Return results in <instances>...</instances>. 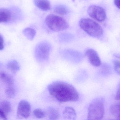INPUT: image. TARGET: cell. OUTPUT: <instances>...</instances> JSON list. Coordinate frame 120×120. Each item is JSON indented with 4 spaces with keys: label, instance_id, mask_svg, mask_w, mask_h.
<instances>
[{
    "label": "cell",
    "instance_id": "cell-1",
    "mask_svg": "<svg viewBox=\"0 0 120 120\" xmlns=\"http://www.w3.org/2000/svg\"><path fill=\"white\" fill-rule=\"evenodd\" d=\"M50 94L60 102H75L78 100L79 94L71 85L62 81H56L48 86Z\"/></svg>",
    "mask_w": 120,
    "mask_h": 120
},
{
    "label": "cell",
    "instance_id": "cell-2",
    "mask_svg": "<svg viewBox=\"0 0 120 120\" xmlns=\"http://www.w3.org/2000/svg\"><path fill=\"white\" fill-rule=\"evenodd\" d=\"M79 24L82 29L92 37L99 38L103 34L101 27L95 21L89 18H82L79 21Z\"/></svg>",
    "mask_w": 120,
    "mask_h": 120
},
{
    "label": "cell",
    "instance_id": "cell-3",
    "mask_svg": "<svg viewBox=\"0 0 120 120\" xmlns=\"http://www.w3.org/2000/svg\"><path fill=\"white\" fill-rule=\"evenodd\" d=\"M104 113V102L102 98H97L91 102L88 109V120H101Z\"/></svg>",
    "mask_w": 120,
    "mask_h": 120
},
{
    "label": "cell",
    "instance_id": "cell-4",
    "mask_svg": "<svg viewBox=\"0 0 120 120\" xmlns=\"http://www.w3.org/2000/svg\"><path fill=\"white\" fill-rule=\"evenodd\" d=\"M46 23L48 27L52 31H60L68 28V23L62 17L53 14L49 15L45 19Z\"/></svg>",
    "mask_w": 120,
    "mask_h": 120
},
{
    "label": "cell",
    "instance_id": "cell-5",
    "mask_svg": "<svg viewBox=\"0 0 120 120\" xmlns=\"http://www.w3.org/2000/svg\"><path fill=\"white\" fill-rule=\"evenodd\" d=\"M51 51V46L47 42H42L38 44L34 50V56L37 60L40 62L47 61Z\"/></svg>",
    "mask_w": 120,
    "mask_h": 120
},
{
    "label": "cell",
    "instance_id": "cell-6",
    "mask_svg": "<svg viewBox=\"0 0 120 120\" xmlns=\"http://www.w3.org/2000/svg\"><path fill=\"white\" fill-rule=\"evenodd\" d=\"M60 55L65 60L73 63H79L83 60L81 53L72 49H64L61 51Z\"/></svg>",
    "mask_w": 120,
    "mask_h": 120
},
{
    "label": "cell",
    "instance_id": "cell-7",
    "mask_svg": "<svg viewBox=\"0 0 120 120\" xmlns=\"http://www.w3.org/2000/svg\"><path fill=\"white\" fill-rule=\"evenodd\" d=\"M87 12L90 17L98 22L104 21L106 18L105 11L99 6H91L88 8Z\"/></svg>",
    "mask_w": 120,
    "mask_h": 120
},
{
    "label": "cell",
    "instance_id": "cell-8",
    "mask_svg": "<svg viewBox=\"0 0 120 120\" xmlns=\"http://www.w3.org/2000/svg\"><path fill=\"white\" fill-rule=\"evenodd\" d=\"M31 112V107L28 101L24 100L21 101L18 104L17 109V116L19 118H27Z\"/></svg>",
    "mask_w": 120,
    "mask_h": 120
},
{
    "label": "cell",
    "instance_id": "cell-9",
    "mask_svg": "<svg viewBox=\"0 0 120 120\" xmlns=\"http://www.w3.org/2000/svg\"><path fill=\"white\" fill-rule=\"evenodd\" d=\"M85 55L90 63L93 66L98 67L101 64V59L97 52L94 49H89L85 52Z\"/></svg>",
    "mask_w": 120,
    "mask_h": 120
},
{
    "label": "cell",
    "instance_id": "cell-10",
    "mask_svg": "<svg viewBox=\"0 0 120 120\" xmlns=\"http://www.w3.org/2000/svg\"><path fill=\"white\" fill-rule=\"evenodd\" d=\"M13 14L9 9L0 8V23L8 22L12 19Z\"/></svg>",
    "mask_w": 120,
    "mask_h": 120
},
{
    "label": "cell",
    "instance_id": "cell-11",
    "mask_svg": "<svg viewBox=\"0 0 120 120\" xmlns=\"http://www.w3.org/2000/svg\"><path fill=\"white\" fill-rule=\"evenodd\" d=\"M34 3L38 8L43 11H46L51 8V5L48 0H34Z\"/></svg>",
    "mask_w": 120,
    "mask_h": 120
},
{
    "label": "cell",
    "instance_id": "cell-12",
    "mask_svg": "<svg viewBox=\"0 0 120 120\" xmlns=\"http://www.w3.org/2000/svg\"><path fill=\"white\" fill-rule=\"evenodd\" d=\"M0 79L3 83L5 84L8 87H14V80L12 77L6 73H0Z\"/></svg>",
    "mask_w": 120,
    "mask_h": 120
},
{
    "label": "cell",
    "instance_id": "cell-13",
    "mask_svg": "<svg viewBox=\"0 0 120 120\" xmlns=\"http://www.w3.org/2000/svg\"><path fill=\"white\" fill-rule=\"evenodd\" d=\"M63 116L66 120H75L76 117L75 111L71 107L66 108L63 111Z\"/></svg>",
    "mask_w": 120,
    "mask_h": 120
},
{
    "label": "cell",
    "instance_id": "cell-14",
    "mask_svg": "<svg viewBox=\"0 0 120 120\" xmlns=\"http://www.w3.org/2000/svg\"><path fill=\"white\" fill-rule=\"evenodd\" d=\"M47 114L49 120H57L59 118V114L57 110L53 107H49L47 109Z\"/></svg>",
    "mask_w": 120,
    "mask_h": 120
},
{
    "label": "cell",
    "instance_id": "cell-15",
    "mask_svg": "<svg viewBox=\"0 0 120 120\" xmlns=\"http://www.w3.org/2000/svg\"><path fill=\"white\" fill-rule=\"evenodd\" d=\"M111 115L117 120H120V104L113 105L110 108Z\"/></svg>",
    "mask_w": 120,
    "mask_h": 120
},
{
    "label": "cell",
    "instance_id": "cell-16",
    "mask_svg": "<svg viewBox=\"0 0 120 120\" xmlns=\"http://www.w3.org/2000/svg\"><path fill=\"white\" fill-rule=\"evenodd\" d=\"M8 69L12 72L15 73L20 70V65L17 61L13 60L9 61L7 63Z\"/></svg>",
    "mask_w": 120,
    "mask_h": 120
},
{
    "label": "cell",
    "instance_id": "cell-17",
    "mask_svg": "<svg viewBox=\"0 0 120 120\" xmlns=\"http://www.w3.org/2000/svg\"><path fill=\"white\" fill-rule=\"evenodd\" d=\"M23 33L28 39L32 40L36 36V31L34 29L27 27L23 30Z\"/></svg>",
    "mask_w": 120,
    "mask_h": 120
},
{
    "label": "cell",
    "instance_id": "cell-18",
    "mask_svg": "<svg viewBox=\"0 0 120 120\" xmlns=\"http://www.w3.org/2000/svg\"><path fill=\"white\" fill-rule=\"evenodd\" d=\"M0 109L6 115H8L11 111V106L10 103L7 101H3L0 103Z\"/></svg>",
    "mask_w": 120,
    "mask_h": 120
},
{
    "label": "cell",
    "instance_id": "cell-19",
    "mask_svg": "<svg viewBox=\"0 0 120 120\" xmlns=\"http://www.w3.org/2000/svg\"><path fill=\"white\" fill-rule=\"evenodd\" d=\"M54 11L56 14L61 15H64L68 14V8L64 6L60 5L56 6L54 8Z\"/></svg>",
    "mask_w": 120,
    "mask_h": 120
},
{
    "label": "cell",
    "instance_id": "cell-20",
    "mask_svg": "<svg viewBox=\"0 0 120 120\" xmlns=\"http://www.w3.org/2000/svg\"><path fill=\"white\" fill-rule=\"evenodd\" d=\"M6 96L9 98H13L15 95V91L14 87L6 88L5 91Z\"/></svg>",
    "mask_w": 120,
    "mask_h": 120
},
{
    "label": "cell",
    "instance_id": "cell-21",
    "mask_svg": "<svg viewBox=\"0 0 120 120\" xmlns=\"http://www.w3.org/2000/svg\"><path fill=\"white\" fill-rule=\"evenodd\" d=\"M34 115L38 118H42L45 116V113L40 109H36L33 112Z\"/></svg>",
    "mask_w": 120,
    "mask_h": 120
},
{
    "label": "cell",
    "instance_id": "cell-22",
    "mask_svg": "<svg viewBox=\"0 0 120 120\" xmlns=\"http://www.w3.org/2000/svg\"><path fill=\"white\" fill-rule=\"evenodd\" d=\"M63 36L61 37V40L63 42H68L71 41L72 39L71 36H68V35H64Z\"/></svg>",
    "mask_w": 120,
    "mask_h": 120
},
{
    "label": "cell",
    "instance_id": "cell-23",
    "mask_svg": "<svg viewBox=\"0 0 120 120\" xmlns=\"http://www.w3.org/2000/svg\"><path fill=\"white\" fill-rule=\"evenodd\" d=\"M114 69H120V61L115 60L113 61Z\"/></svg>",
    "mask_w": 120,
    "mask_h": 120
},
{
    "label": "cell",
    "instance_id": "cell-24",
    "mask_svg": "<svg viewBox=\"0 0 120 120\" xmlns=\"http://www.w3.org/2000/svg\"><path fill=\"white\" fill-rule=\"evenodd\" d=\"M116 99L117 100H120V83L118 86L116 96Z\"/></svg>",
    "mask_w": 120,
    "mask_h": 120
},
{
    "label": "cell",
    "instance_id": "cell-25",
    "mask_svg": "<svg viewBox=\"0 0 120 120\" xmlns=\"http://www.w3.org/2000/svg\"><path fill=\"white\" fill-rule=\"evenodd\" d=\"M0 119L3 120H7L6 115L0 109Z\"/></svg>",
    "mask_w": 120,
    "mask_h": 120
},
{
    "label": "cell",
    "instance_id": "cell-26",
    "mask_svg": "<svg viewBox=\"0 0 120 120\" xmlns=\"http://www.w3.org/2000/svg\"><path fill=\"white\" fill-rule=\"evenodd\" d=\"M4 48V40L2 36L0 35V50L3 49Z\"/></svg>",
    "mask_w": 120,
    "mask_h": 120
},
{
    "label": "cell",
    "instance_id": "cell-27",
    "mask_svg": "<svg viewBox=\"0 0 120 120\" xmlns=\"http://www.w3.org/2000/svg\"><path fill=\"white\" fill-rule=\"evenodd\" d=\"M114 2L116 6L120 9V0H114Z\"/></svg>",
    "mask_w": 120,
    "mask_h": 120
},
{
    "label": "cell",
    "instance_id": "cell-28",
    "mask_svg": "<svg viewBox=\"0 0 120 120\" xmlns=\"http://www.w3.org/2000/svg\"><path fill=\"white\" fill-rule=\"evenodd\" d=\"M115 70L116 72L118 74L120 75V69H115Z\"/></svg>",
    "mask_w": 120,
    "mask_h": 120
},
{
    "label": "cell",
    "instance_id": "cell-29",
    "mask_svg": "<svg viewBox=\"0 0 120 120\" xmlns=\"http://www.w3.org/2000/svg\"><path fill=\"white\" fill-rule=\"evenodd\" d=\"M115 56L116 57H117V58H120V55H117V54L116 55V54H115Z\"/></svg>",
    "mask_w": 120,
    "mask_h": 120
},
{
    "label": "cell",
    "instance_id": "cell-30",
    "mask_svg": "<svg viewBox=\"0 0 120 120\" xmlns=\"http://www.w3.org/2000/svg\"></svg>",
    "mask_w": 120,
    "mask_h": 120
}]
</instances>
